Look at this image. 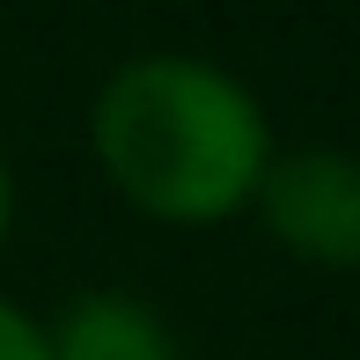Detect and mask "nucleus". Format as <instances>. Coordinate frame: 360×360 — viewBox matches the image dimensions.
I'll return each instance as SVG.
<instances>
[{"instance_id": "obj_1", "label": "nucleus", "mask_w": 360, "mask_h": 360, "mask_svg": "<svg viewBox=\"0 0 360 360\" xmlns=\"http://www.w3.org/2000/svg\"><path fill=\"white\" fill-rule=\"evenodd\" d=\"M89 155L140 221L221 228L250 214L280 140L243 74L199 52H140L96 89Z\"/></svg>"}, {"instance_id": "obj_2", "label": "nucleus", "mask_w": 360, "mask_h": 360, "mask_svg": "<svg viewBox=\"0 0 360 360\" xmlns=\"http://www.w3.org/2000/svg\"><path fill=\"white\" fill-rule=\"evenodd\" d=\"M250 214L294 265L360 272V155L353 147H280Z\"/></svg>"}, {"instance_id": "obj_3", "label": "nucleus", "mask_w": 360, "mask_h": 360, "mask_svg": "<svg viewBox=\"0 0 360 360\" xmlns=\"http://www.w3.org/2000/svg\"><path fill=\"white\" fill-rule=\"evenodd\" d=\"M44 331H52V360H184L169 316L155 302H140V294H118V287L74 294Z\"/></svg>"}, {"instance_id": "obj_4", "label": "nucleus", "mask_w": 360, "mask_h": 360, "mask_svg": "<svg viewBox=\"0 0 360 360\" xmlns=\"http://www.w3.org/2000/svg\"><path fill=\"white\" fill-rule=\"evenodd\" d=\"M0 360H52V331L37 309H22L15 294H0Z\"/></svg>"}, {"instance_id": "obj_5", "label": "nucleus", "mask_w": 360, "mask_h": 360, "mask_svg": "<svg viewBox=\"0 0 360 360\" xmlns=\"http://www.w3.org/2000/svg\"><path fill=\"white\" fill-rule=\"evenodd\" d=\"M8 236H15V162L0 147V250H8Z\"/></svg>"}]
</instances>
